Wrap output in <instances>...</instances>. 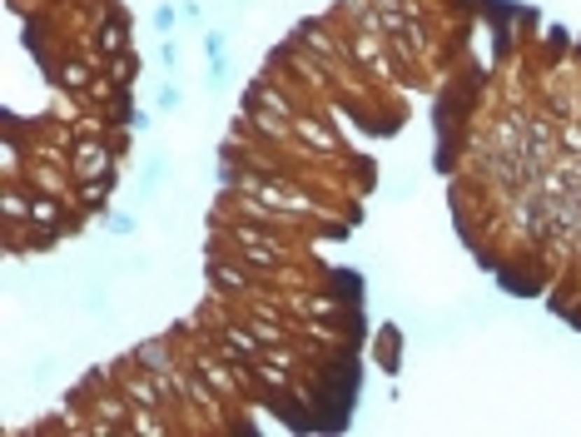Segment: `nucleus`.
I'll return each mask as SVG.
<instances>
[{"label":"nucleus","instance_id":"obj_1","mask_svg":"<svg viewBox=\"0 0 581 437\" xmlns=\"http://www.w3.org/2000/svg\"><path fill=\"white\" fill-rule=\"evenodd\" d=\"M125 0H6V254L80 234L130 154Z\"/></svg>","mask_w":581,"mask_h":437}]
</instances>
